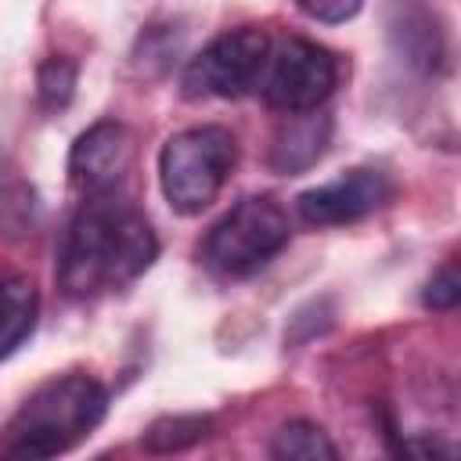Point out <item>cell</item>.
<instances>
[{"instance_id":"cell-1","label":"cell","mask_w":461,"mask_h":461,"mask_svg":"<svg viewBox=\"0 0 461 461\" xmlns=\"http://www.w3.org/2000/svg\"><path fill=\"white\" fill-rule=\"evenodd\" d=\"M158 256V238L148 216L115 191L90 194L72 216L61 252L58 285L72 299H94L133 285Z\"/></svg>"},{"instance_id":"cell-2","label":"cell","mask_w":461,"mask_h":461,"mask_svg":"<svg viewBox=\"0 0 461 461\" xmlns=\"http://www.w3.org/2000/svg\"><path fill=\"white\" fill-rule=\"evenodd\" d=\"M108 414V389L90 375H58L36 385L0 432L4 457H58L79 447Z\"/></svg>"},{"instance_id":"cell-3","label":"cell","mask_w":461,"mask_h":461,"mask_svg":"<svg viewBox=\"0 0 461 461\" xmlns=\"http://www.w3.org/2000/svg\"><path fill=\"white\" fill-rule=\"evenodd\" d=\"M238 162V140L227 126L205 122L173 133L158 151V187L173 212L198 216L216 202Z\"/></svg>"},{"instance_id":"cell-4","label":"cell","mask_w":461,"mask_h":461,"mask_svg":"<svg viewBox=\"0 0 461 461\" xmlns=\"http://www.w3.org/2000/svg\"><path fill=\"white\" fill-rule=\"evenodd\" d=\"M292 238L288 212L274 194H249L230 205L202 241V263L227 281L259 274Z\"/></svg>"},{"instance_id":"cell-5","label":"cell","mask_w":461,"mask_h":461,"mask_svg":"<svg viewBox=\"0 0 461 461\" xmlns=\"http://www.w3.org/2000/svg\"><path fill=\"white\" fill-rule=\"evenodd\" d=\"M267 54H270V36L256 25H241V29L216 36L187 61L184 79H180L184 97H191V101L245 97L249 90L259 86Z\"/></svg>"},{"instance_id":"cell-6","label":"cell","mask_w":461,"mask_h":461,"mask_svg":"<svg viewBox=\"0 0 461 461\" xmlns=\"http://www.w3.org/2000/svg\"><path fill=\"white\" fill-rule=\"evenodd\" d=\"M339 83V61L328 47L288 36L277 47L270 43L263 76H259V94L274 112H310L321 108Z\"/></svg>"},{"instance_id":"cell-7","label":"cell","mask_w":461,"mask_h":461,"mask_svg":"<svg viewBox=\"0 0 461 461\" xmlns=\"http://www.w3.org/2000/svg\"><path fill=\"white\" fill-rule=\"evenodd\" d=\"M393 194H396V184L385 169L357 166V169L339 173L335 180H324L303 191L295 205L310 227H346L382 209Z\"/></svg>"},{"instance_id":"cell-8","label":"cell","mask_w":461,"mask_h":461,"mask_svg":"<svg viewBox=\"0 0 461 461\" xmlns=\"http://www.w3.org/2000/svg\"><path fill=\"white\" fill-rule=\"evenodd\" d=\"M130 155H133L130 130L115 119H101L76 137L68 151V180L76 191H83V198L108 194L126 176Z\"/></svg>"},{"instance_id":"cell-9","label":"cell","mask_w":461,"mask_h":461,"mask_svg":"<svg viewBox=\"0 0 461 461\" xmlns=\"http://www.w3.org/2000/svg\"><path fill=\"white\" fill-rule=\"evenodd\" d=\"M328 144H331V115H324L321 108L288 112V119L274 133L267 162L274 173L295 176V173H306L310 166H317V158L328 151Z\"/></svg>"},{"instance_id":"cell-10","label":"cell","mask_w":461,"mask_h":461,"mask_svg":"<svg viewBox=\"0 0 461 461\" xmlns=\"http://www.w3.org/2000/svg\"><path fill=\"white\" fill-rule=\"evenodd\" d=\"M40 292L25 274H11L0 281V360H7L36 328Z\"/></svg>"},{"instance_id":"cell-11","label":"cell","mask_w":461,"mask_h":461,"mask_svg":"<svg viewBox=\"0 0 461 461\" xmlns=\"http://www.w3.org/2000/svg\"><path fill=\"white\" fill-rule=\"evenodd\" d=\"M270 457L281 461H335L339 447L313 421H288L270 439Z\"/></svg>"},{"instance_id":"cell-12","label":"cell","mask_w":461,"mask_h":461,"mask_svg":"<svg viewBox=\"0 0 461 461\" xmlns=\"http://www.w3.org/2000/svg\"><path fill=\"white\" fill-rule=\"evenodd\" d=\"M209 429H212V421L202 414H169V418H158L155 425H148L140 443L151 454H176V450L202 443L209 436Z\"/></svg>"},{"instance_id":"cell-13","label":"cell","mask_w":461,"mask_h":461,"mask_svg":"<svg viewBox=\"0 0 461 461\" xmlns=\"http://www.w3.org/2000/svg\"><path fill=\"white\" fill-rule=\"evenodd\" d=\"M76 79H79L76 61L65 58V54H50V58L40 65V72H36L40 104L50 108V112H54V108H65V104L72 101V94H76Z\"/></svg>"},{"instance_id":"cell-14","label":"cell","mask_w":461,"mask_h":461,"mask_svg":"<svg viewBox=\"0 0 461 461\" xmlns=\"http://www.w3.org/2000/svg\"><path fill=\"white\" fill-rule=\"evenodd\" d=\"M457 299H461V277L454 267H443L439 274H432V281L421 292V303L429 310H454Z\"/></svg>"},{"instance_id":"cell-15","label":"cell","mask_w":461,"mask_h":461,"mask_svg":"<svg viewBox=\"0 0 461 461\" xmlns=\"http://www.w3.org/2000/svg\"><path fill=\"white\" fill-rule=\"evenodd\" d=\"M295 4L306 18L324 22V25H342L364 7V0H295Z\"/></svg>"},{"instance_id":"cell-16","label":"cell","mask_w":461,"mask_h":461,"mask_svg":"<svg viewBox=\"0 0 461 461\" xmlns=\"http://www.w3.org/2000/svg\"><path fill=\"white\" fill-rule=\"evenodd\" d=\"M400 454H407V457H454L457 450L450 447V443H443V439H429V436H411V439H403L400 447H396Z\"/></svg>"}]
</instances>
